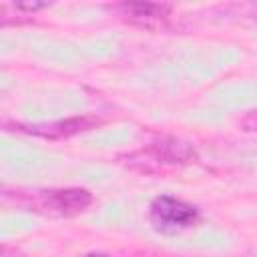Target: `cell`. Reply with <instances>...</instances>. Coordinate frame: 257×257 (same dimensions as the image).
<instances>
[{
    "instance_id": "7a4b0ae2",
    "label": "cell",
    "mask_w": 257,
    "mask_h": 257,
    "mask_svg": "<svg viewBox=\"0 0 257 257\" xmlns=\"http://www.w3.org/2000/svg\"><path fill=\"white\" fill-rule=\"evenodd\" d=\"M90 193L84 189L44 191L40 195V207L50 215H76L90 205Z\"/></svg>"
},
{
    "instance_id": "3957f363",
    "label": "cell",
    "mask_w": 257,
    "mask_h": 257,
    "mask_svg": "<svg viewBox=\"0 0 257 257\" xmlns=\"http://www.w3.org/2000/svg\"><path fill=\"white\" fill-rule=\"evenodd\" d=\"M84 124H86L84 120H66V122H54V124H46V126H34L32 133L42 135V137H62V135L82 131Z\"/></svg>"
},
{
    "instance_id": "6da1fadb",
    "label": "cell",
    "mask_w": 257,
    "mask_h": 257,
    "mask_svg": "<svg viewBox=\"0 0 257 257\" xmlns=\"http://www.w3.org/2000/svg\"><path fill=\"white\" fill-rule=\"evenodd\" d=\"M151 221L163 233H175L181 229L191 227L197 221L195 207L173 199V197H159L151 205Z\"/></svg>"
}]
</instances>
